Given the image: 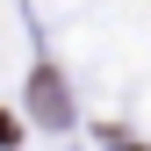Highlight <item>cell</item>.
Instances as JSON below:
<instances>
[{"label":"cell","mask_w":151,"mask_h":151,"mask_svg":"<svg viewBox=\"0 0 151 151\" xmlns=\"http://www.w3.org/2000/svg\"><path fill=\"white\" fill-rule=\"evenodd\" d=\"M108 151H137V144H129V137H108Z\"/></svg>","instance_id":"3957f363"},{"label":"cell","mask_w":151,"mask_h":151,"mask_svg":"<svg viewBox=\"0 0 151 151\" xmlns=\"http://www.w3.org/2000/svg\"><path fill=\"white\" fill-rule=\"evenodd\" d=\"M14 144H22V122H14L7 108H0V151H14Z\"/></svg>","instance_id":"7a4b0ae2"},{"label":"cell","mask_w":151,"mask_h":151,"mask_svg":"<svg viewBox=\"0 0 151 151\" xmlns=\"http://www.w3.org/2000/svg\"><path fill=\"white\" fill-rule=\"evenodd\" d=\"M29 101H36V115H43V122H72V101H65V79H58V72H36V79H29Z\"/></svg>","instance_id":"6da1fadb"}]
</instances>
